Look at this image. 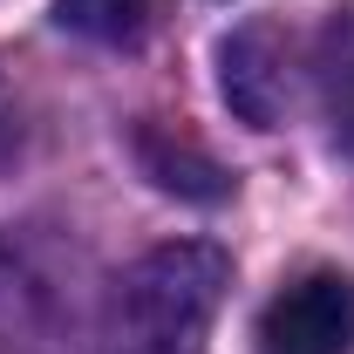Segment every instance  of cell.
I'll return each instance as SVG.
<instances>
[{
  "mask_svg": "<svg viewBox=\"0 0 354 354\" xmlns=\"http://www.w3.org/2000/svg\"><path fill=\"white\" fill-rule=\"evenodd\" d=\"M218 82H225V102L239 109V123L279 130L293 109V35L279 21H245L218 48Z\"/></svg>",
  "mask_w": 354,
  "mask_h": 354,
  "instance_id": "obj_3",
  "label": "cell"
},
{
  "mask_svg": "<svg viewBox=\"0 0 354 354\" xmlns=\"http://www.w3.org/2000/svg\"><path fill=\"white\" fill-rule=\"evenodd\" d=\"M130 150H136V164H143V177H150L157 191H177V198H191V205H218L225 191H232V171H225L184 123L143 116L136 136H130Z\"/></svg>",
  "mask_w": 354,
  "mask_h": 354,
  "instance_id": "obj_4",
  "label": "cell"
},
{
  "mask_svg": "<svg viewBox=\"0 0 354 354\" xmlns=\"http://www.w3.org/2000/svg\"><path fill=\"white\" fill-rule=\"evenodd\" d=\"M164 0H55V21L75 28L88 41H109V48H130L157 28Z\"/></svg>",
  "mask_w": 354,
  "mask_h": 354,
  "instance_id": "obj_6",
  "label": "cell"
},
{
  "mask_svg": "<svg viewBox=\"0 0 354 354\" xmlns=\"http://www.w3.org/2000/svg\"><path fill=\"white\" fill-rule=\"evenodd\" d=\"M266 354H354V279L348 272H307L279 286L259 313Z\"/></svg>",
  "mask_w": 354,
  "mask_h": 354,
  "instance_id": "obj_2",
  "label": "cell"
},
{
  "mask_svg": "<svg viewBox=\"0 0 354 354\" xmlns=\"http://www.w3.org/2000/svg\"><path fill=\"white\" fill-rule=\"evenodd\" d=\"M313 75H320V109H327V130H334V143L354 157V7H341V14L320 28Z\"/></svg>",
  "mask_w": 354,
  "mask_h": 354,
  "instance_id": "obj_5",
  "label": "cell"
},
{
  "mask_svg": "<svg viewBox=\"0 0 354 354\" xmlns=\"http://www.w3.org/2000/svg\"><path fill=\"white\" fill-rule=\"evenodd\" d=\"M225 286H232V259L212 239L150 245L109 286L88 354H198L212 320H218Z\"/></svg>",
  "mask_w": 354,
  "mask_h": 354,
  "instance_id": "obj_1",
  "label": "cell"
}]
</instances>
